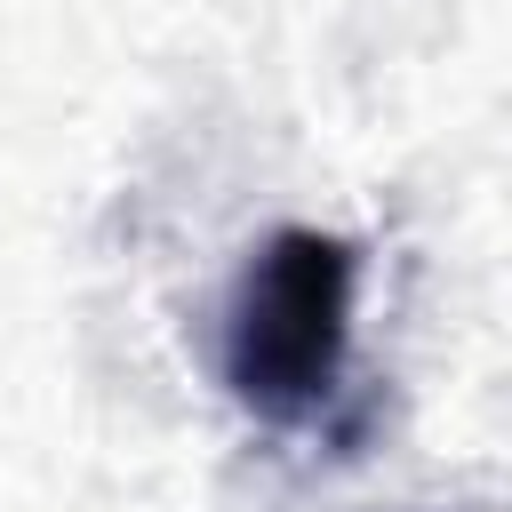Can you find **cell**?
<instances>
[{"label": "cell", "mask_w": 512, "mask_h": 512, "mask_svg": "<svg viewBox=\"0 0 512 512\" xmlns=\"http://www.w3.org/2000/svg\"><path fill=\"white\" fill-rule=\"evenodd\" d=\"M344 336H352V248L328 232H280L232 296L224 368L240 400H256L264 416H304L312 400H328Z\"/></svg>", "instance_id": "obj_1"}]
</instances>
